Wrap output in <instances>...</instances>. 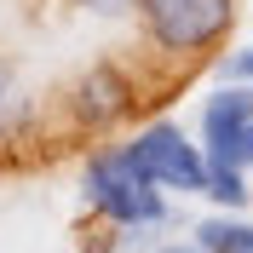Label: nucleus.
I'll return each instance as SVG.
<instances>
[{
	"mask_svg": "<svg viewBox=\"0 0 253 253\" xmlns=\"http://www.w3.org/2000/svg\"><path fill=\"white\" fill-rule=\"evenodd\" d=\"M81 196H86V207H92L104 224H115V230H156V224H167V196H161V184H150V178L132 167V156H126L121 144L92 150L86 173H81Z\"/></svg>",
	"mask_w": 253,
	"mask_h": 253,
	"instance_id": "obj_1",
	"label": "nucleus"
},
{
	"mask_svg": "<svg viewBox=\"0 0 253 253\" xmlns=\"http://www.w3.org/2000/svg\"><path fill=\"white\" fill-rule=\"evenodd\" d=\"M144 41L173 63H196L219 52L236 29V0H138Z\"/></svg>",
	"mask_w": 253,
	"mask_h": 253,
	"instance_id": "obj_2",
	"label": "nucleus"
},
{
	"mask_svg": "<svg viewBox=\"0 0 253 253\" xmlns=\"http://www.w3.org/2000/svg\"><path fill=\"white\" fill-rule=\"evenodd\" d=\"M121 150L132 156V167H138L150 184H161V190H184V196H207V150L190 138L184 126H173V121H150V126H138Z\"/></svg>",
	"mask_w": 253,
	"mask_h": 253,
	"instance_id": "obj_3",
	"label": "nucleus"
},
{
	"mask_svg": "<svg viewBox=\"0 0 253 253\" xmlns=\"http://www.w3.org/2000/svg\"><path fill=\"white\" fill-rule=\"evenodd\" d=\"M63 110H69V121L81 132H110V126H121L126 115L138 110V86H132V75L121 63H92L63 92Z\"/></svg>",
	"mask_w": 253,
	"mask_h": 253,
	"instance_id": "obj_4",
	"label": "nucleus"
},
{
	"mask_svg": "<svg viewBox=\"0 0 253 253\" xmlns=\"http://www.w3.org/2000/svg\"><path fill=\"white\" fill-rule=\"evenodd\" d=\"M248 132H253V86L224 81L202 104V150L207 167H248Z\"/></svg>",
	"mask_w": 253,
	"mask_h": 253,
	"instance_id": "obj_5",
	"label": "nucleus"
},
{
	"mask_svg": "<svg viewBox=\"0 0 253 253\" xmlns=\"http://www.w3.org/2000/svg\"><path fill=\"white\" fill-rule=\"evenodd\" d=\"M35 121H41V98L29 92V81L17 75V63L0 58V150L17 138H29Z\"/></svg>",
	"mask_w": 253,
	"mask_h": 253,
	"instance_id": "obj_6",
	"label": "nucleus"
},
{
	"mask_svg": "<svg viewBox=\"0 0 253 253\" xmlns=\"http://www.w3.org/2000/svg\"><path fill=\"white\" fill-rule=\"evenodd\" d=\"M196 242H202L207 253H253V224L224 207V213H213V219L196 224Z\"/></svg>",
	"mask_w": 253,
	"mask_h": 253,
	"instance_id": "obj_7",
	"label": "nucleus"
},
{
	"mask_svg": "<svg viewBox=\"0 0 253 253\" xmlns=\"http://www.w3.org/2000/svg\"><path fill=\"white\" fill-rule=\"evenodd\" d=\"M207 196H213L219 207H230V213H236L253 190L242 184V167H207Z\"/></svg>",
	"mask_w": 253,
	"mask_h": 253,
	"instance_id": "obj_8",
	"label": "nucleus"
},
{
	"mask_svg": "<svg viewBox=\"0 0 253 253\" xmlns=\"http://www.w3.org/2000/svg\"><path fill=\"white\" fill-rule=\"evenodd\" d=\"M219 75L224 81H242V86H253V46H236L219 58Z\"/></svg>",
	"mask_w": 253,
	"mask_h": 253,
	"instance_id": "obj_9",
	"label": "nucleus"
},
{
	"mask_svg": "<svg viewBox=\"0 0 253 253\" xmlns=\"http://www.w3.org/2000/svg\"><path fill=\"white\" fill-rule=\"evenodd\" d=\"M81 12H92V17H126V12H138V0H75Z\"/></svg>",
	"mask_w": 253,
	"mask_h": 253,
	"instance_id": "obj_10",
	"label": "nucleus"
},
{
	"mask_svg": "<svg viewBox=\"0 0 253 253\" xmlns=\"http://www.w3.org/2000/svg\"><path fill=\"white\" fill-rule=\"evenodd\" d=\"M156 253H207L202 242H167V248H156Z\"/></svg>",
	"mask_w": 253,
	"mask_h": 253,
	"instance_id": "obj_11",
	"label": "nucleus"
},
{
	"mask_svg": "<svg viewBox=\"0 0 253 253\" xmlns=\"http://www.w3.org/2000/svg\"><path fill=\"white\" fill-rule=\"evenodd\" d=\"M248 167H253V132H248Z\"/></svg>",
	"mask_w": 253,
	"mask_h": 253,
	"instance_id": "obj_12",
	"label": "nucleus"
}]
</instances>
